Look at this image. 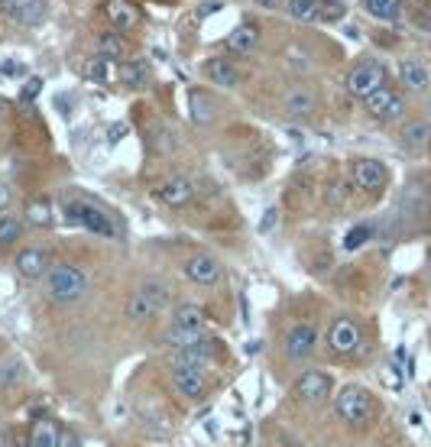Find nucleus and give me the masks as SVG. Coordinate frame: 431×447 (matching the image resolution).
I'll return each mask as SVG.
<instances>
[{
    "mask_svg": "<svg viewBox=\"0 0 431 447\" xmlns=\"http://www.w3.org/2000/svg\"><path fill=\"white\" fill-rule=\"evenodd\" d=\"M46 288H49V295L56 301H62V305H75V301L88 292V276L71 263H56L49 269V286Z\"/></svg>",
    "mask_w": 431,
    "mask_h": 447,
    "instance_id": "1",
    "label": "nucleus"
},
{
    "mask_svg": "<svg viewBox=\"0 0 431 447\" xmlns=\"http://www.w3.org/2000/svg\"><path fill=\"white\" fill-rule=\"evenodd\" d=\"M65 217H69L75 227H85V231L98 233V237H107V240L117 237V227H113L111 217L101 208H91V204H85V201H69L65 204Z\"/></svg>",
    "mask_w": 431,
    "mask_h": 447,
    "instance_id": "2",
    "label": "nucleus"
},
{
    "mask_svg": "<svg viewBox=\"0 0 431 447\" xmlns=\"http://www.w3.org/2000/svg\"><path fill=\"white\" fill-rule=\"evenodd\" d=\"M382 84H386V69H382L376 59H363L350 69L347 75V91L354 94V98H363L367 101L373 91H380Z\"/></svg>",
    "mask_w": 431,
    "mask_h": 447,
    "instance_id": "3",
    "label": "nucleus"
},
{
    "mask_svg": "<svg viewBox=\"0 0 431 447\" xmlns=\"http://www.w3.org/2000/svg\"><path fill=\"white\" fill-rule=\"evenodd\" d=\"M338 415L347 425H367L370 415H373V398L367 389L360 386H344L338 392Z\"/></svg>",
    "mask_w": 431,
    "mask_h": 447,
    "instance_id": "4",
    "label": "nucleus"
},
{
    "mask_svg": "<svg viewBox=\"0 0 431 447\" xmlns=\"http://www.w3.org/2000/svg\"><path fill=\"white\" fill-rule=\"evenodd\" d=\"M367 114L370 117H376V120H382V124H389V120H399L405 114V101H402V94L399 91H392V88H386L382 84L380 91H373L367 98Z\"/></svg>",
    "mask_w": 431,
    "mask_h": 447,
    "instance_id": "5",
    "label": "nucleus"
},
{
    "mask_svg": "<svg viewBox=\"0 0 431 447\" xmlns=\"http://www.w3.org/2000/svg\"><path fill=\"white\" fill-rule=\"evenodd\" d=\"M331 389H334L331 376L321 370H308L295 379V392L302 402H325V398L331 396Z\"/></svg>",
    "mask_w": 431,
    "mask_h": 447,
    "instance_id": "6",
    "label": "nucleus"
},
{
    "mask_svg": "<svg viewBox=\"0 0 431 447\" xmlns=\"http://www.w3.org/2000/svg\"><path fill=\"white\" fill-rule=\"evenodd\" d=\"M350 172H354V185L363 191H380V189H386V182H389L386 166L376 159H357Z\"/></svg>",
    "mask_w": 431,
    "mask_h": 447,
    "instance_id": "7",
    "label": "nucleus"
},
{
    "mask_svg": "<svg viewBox=\"0 0 431 447\" xmlns=\"http://www.w3.org/2000/svg\"><path fill=\"white\" fill-rule=\"evenodd\" d=\"M315 343H318V331L311 328V324H295V328L285 334V353H289L295 363H302V360H308V356L315 353Z\"/></svg>",
    "mask_w": 431,
    "mask_h": 447,
    "instance_id": "8",
    "label": "nucleus"
},
{
    "mask_svg": "<svg viewBox=\"0 0 431 447\" xmlns=\"http://www.w3.org/2000/svg\"><path fill=\"white\" fill-rule=\"evenodd\" d=\"M357 343H360V328H357V321H350V318H338V321L328 328V347H331L334 353H350V350H357Z\"/></svg>",
    "mask_w": 431,
    "mask_h": 447,
    "instance_id": "9",
    "label": "nucleus"
},
{
    "mask_svg": "<svg viewBox=\"0 0 431 447\" xmlns=\"http://www.w3.org/2000/svg\"><path fill=\"white\" fill-rule=\"evenodd\" d=\"M104 16L117 33H130V29L140 23V10H136L133 0H107L104 4Z\"/></svg>",
    "mask_w": 431,
    "mask_h": 447,
    "instance_id": "10",
    "label": "nucleus"
},
{
    "mask_svg": "<svg viewBox=\"0 0 431 447\" xmlns=\"http://www.w3.org/2000/svg\"><path fill=\"white\" fill-rule=\"evenodd\" d=\"M156 195H159L163 204H169V208H185V204L195 198V189H191V182L185 175H169V179L156 189Z\"/></svg>",
    "mask_w": 431,
    "mask_h": 447,
    "instance_id": "11",
    "label": "nucleus"
},
{
    "mask_svg": "<svg viewBox=\"0 0 431 447\" xmlns=\"http://www.w3.org/2000/svg\"><path fill=\"white\" fill-rule=\"evenodd\" d=\"M46 269H49V253L43 246H23L16 253V273L23 279H39V276H46Z\"/></svg>",
    "mask_w": 431,
    "mask_h": 447,
    "instance_id": "12",
    "label": "nucleus"
},
{
    "mask_svg": "<svg viewBox=\"0 0 431 447\" xmlns=\"http://www.w3.org/2000/svg\"><path fill=\"white\" fill-rule=\"evenodd\" d=\"M185 273H188V279L195 282V286H214V282L220 279V266H218V259H214V256L201 253V256L188 259Z\"/></svg>",
    "mask_w": 431,
    "mask_h": 447,
    "instance_id": "13",
    "label": "nucleus"
},
{
    "mask_svg": "<svg viewBox=\"0 0 431 447\" xmlns=\"http://www.w3.org/2000/svg\"><path fill=\"white\" fill-rule=\"evenodd\" d=\"M283 114L289 120H308L315 114V94L305 91V88H292L283 98Z\"/></svg>",
    "mask_w": 431,
    "mask_h": 447,
    "instance_id": "14",
    "label": "nucleus"
},
{
    "mask_svg": "<svg viewBox=\"0 0 431 447\" xmlns=\"http://www.w3.org/2000/svg\"><path fill=\"white\" fill-rule=\"evenodd\" d=\"M205 75H208V81L218 84V88H233V84L240 81V71H237V65H233L230 59H208Z\"/></svg>",
    "mask_w": 431,
    "mask_h": 447,
    "instance_id": "15",
    "label": "nucleus"
},
{
    "mask_svg": "<svg viewBox=\"0 0 431 447\" xmlns=\"http://www.w3.org/2000/svg\"><path fill=\"white\" fill-rule=\"evenodd\" d=\"M176 389L188 398H201L205 396V370H195V366H176Z\"/></svg>",
    "mask_w": 431,
    "mask_h": 447,
    "instance_id": "16",
    "label": "nucleus"
},
{
    "mask_svg": "<svg viewBox=\"0 0 431 447\" xmlns=\"http://www.w3.org/2000/svg\"><path fill=\"white\" fill-rule=\"evenodd\" d=\"M256 46H260V33H256V26H247V23L227 36V49L237 52V56H253Z\"/></svg>",
    "mask_w": 431,
    "mask_h": 447,
    "instance_id": "17",
    "label": "nucleus"
},
{
    "mask_svg": "<svg viewBox=\"0 0 431 447\" xmlns=\"http://www.w3.org/2000/svg\"><path fill=\"white\" fill-rule=\"evenodd\" d=\"M49 14V4L46 0H20L14 7V16L23 23V26H39Z\"/></svg>",
    "mask_w": 431,
    "mask_h": 447,
    "instance_id": "18",
    "label": "nucleus"
},
{
    "mask_svg": "<svg viewBox=\"0 0 431 447\" xmlns=\"http://www.w3.org/2000/svg\"><path fill=\"white\" fill-rule=\"evenodd\" d=\"M172 324L188 328V331H205V311H201L198 305L185 301V305H178L176 311H172Z\"/></svg>",
    "mask_w": 431,
    "mask_h": 447,
    "instance_id": "19",
    "label": "nucleus"
},
{
    "mask_svg": "<svg viewBox=\"0 0 431 447\" xmlns=\"http://www.w3.org/2000/svg\"><path fill=\"white\" fill-rule=\"evenodd\" d=\"M59 434H62V431H59L49 418H39L33 425V431H29L26 444L29 447H59Z\"/></svg>",
    "mask_w": 431,
    "mask_h": 447,
    "instance_id": "20",
    "label": "nucleus"
},
{
    "mask_svg": "<svg viewBox=\"0 0 431 447\" xmlns=\"http://www.w3.org/2000/svg\"><path fill=\"white\" fill-rule=\"evenodd\" d=\"M201 337H205V331H188V328H178V324H169V331H166V343L178 350L195 347Z\"/></svg>",
    "mask_w": 431,
    "mask_h": 447,
    "instance_id": "21",
    "label": "nucleus"
},
{
    "mask_svg": "<svg viewBox=\"0 0 431 447\" xmlns=\"http://www.w3.org/2000/svg\"><path fill=\"white\" fill-rule=\"evenodd\" d=\"M399 78H402L405 88H415V91H422L428 84V71H425L422 62H402L399 65Z\"/></svg>",
    "mask_w": 431,
    "mask_h": 447,
    "instance_id": "22",
    "label": "nucleus"
},
{
    "mask_svg": "<svg viewBox=\"0 0 431 447\" xmlns=\"http://www.w3.org/2000/svg\"><path fill=\"white\" fill-rule=\"evenodd\" d=\"M153 315H156V308L149 305V298L136 288V292L127 298V318L130 321H146V318H153Z\"/></svg>",
    "mask_w": 431,
    "mask_h": 447,
    "instance_id": "23",
    "label": "nucleus"
},
{
    "mask_svg": "<svg viewBox=\"0 0 431 447\" xmlns=\"http://www.w3.org/2000/svg\"><path fill=\"white\" fill-rule=\"evenodd\" d=\"M289 14L302 23H321L318 0H289Z\"/></svg>",
    "mask_w": 431,
    "mask_h": 447,
    "instance_id": "24",
    "label": "nucleus"
},
{
    "mask_svg": "<svg viewBox=\"0 0 431 447\" xmlns=\"http://www.w3.org/2000/svg\"><path fill=\"white\" fill-rule=\"evenodd\" d=\"M431 140V124H409L402 130V143L409 149H425Z\"/></svg>",
    "mask_w": 431,
    "mask_h": 447,
    "instance_id": "25",
    "label": "nucleus"
},
{
    "mask_svg": "<svg viewBox=\"0 0 431 447\" xmlns=\"http://www.w3.org/2000/svg\"><path fill=\"white\" fill-rule=\"evenodd\" d=\"M123 39H121V33H107V36H101L98 39V56H104L107 62H117V59H123Z\"/></svg>",
    "mask_w": 431,
    "mask_h": 447,
    "instance_id": "26",
    "label": "nucleus"
},
{
    "mask_svg": "<svg viewBox=\"0 0 431 447\" xmlns=\"http://www.w3.org/2000/svg\"><path fill=\"white\" fill-rule=\"evenodd\" d=\"M85 78L94 84H107L111 81V62H107L104 56H94L85 62Z\"/></svg>",
    "mask_w": 431,
    "mask_h": 447,
    "instance_id": "27",
    "label": "nucleus"
},
{
    "mask_svg": "<svg viewBox=\"0 0 431 447\" xmlns=\"http://www.w3.org/2000/svg\"><path fill=\"white\" fill-rule=\"evenodd\" d=\"M23 233V221L14 214H0V246H10L16 243Z\"/></svg>",
    "mask_w": 431,
    "mask_h": 447,
    "instance_id": "28",
    "label": "nucleus"
},
{
    "mask_svg": "<svg viewBox=\"0 0 431 447\" xmlns=\"http://www.w3.org/2000/svg\"><path fill=\"white\" fill-rule=\"evenodd\" d=\"M26 221L36 224V227H49V224H52V204L46 201V198H36V201H29Z\"/></svg>",
    "mask_w": 431,
    "mask_h": 447,
    "instance_id": "29",
    "label": "nucleus"
},
{
    "mask_svg": "<svg viewBox=\"0 0 431 447\" xmlns=\"http://www.w3.org/2000/svg\"><path fill=\"white\" fill-rule=\"evenodd\" d=\"M363 7L376 20H396L399 16V0H363Z\"/></svg>",
    "mask_w": 431,
    "mask_h": 447,
    "instance_id": "30",
    "label": "nucleus"
},
{
    "mask_svg": "<svg viewBox=\"0 0 431 447\" xmlns=\"http://www.w3.org/2000/svg\"><path fill=\"white\" fill-rule=\"evenodd\" d=\"M140 292L149 298V305L156 308V311H166V305H169V288L163 286V282H143Z\"/></svg>",
    "mask_w": 431,
    "mask_h": 447,
    "instance_id": "31",
    "label": "nucleus"
},
{
    "mask_svg": "<svg viewBox=\"0 0 431 447\" xmlns=\"http://www.w3.org/2000/svg\"><path fill=\"white\" fill-rule=\"evenodd\" d=\"M211 117H214L211 98H205L201 91H191V120L195 124H211Z\"/></svg>",
    "mask_w": 431,
    "mask_h": 447,
    "instance_id": "32",
    "label": "nucleus"
},
{
    "mask_svg": "<svg viewBox=\"0 0 431 447\" xmlns=\"http://www.w3.org/2000/svg\"><path fill=\"white\" fill-rule=\"evenodd\" d=\"M121 75H123V81H127L130 88H143V84L149 81V69H146V62H123Z\"/></svg>",
    "mask_w": 431,
    "mask_h": 447,
    "instance_id": "33",
    "label": "nucleus"
},
{
    "mask_svg": "<svg viewBox=\"0 0 431 447\" xmlns=\"http://www.w3.org/2000/svg\"><path fill=\"white\" fill-rule=\"evenodd\" d=\"M370 237H373V227H370V224H360V227H354V231L344 237V246L347 250H357V246H363Z\"/></svg>",
    "mask_w": 431,
    "mask_h": 447,
    "instance_id": "34",
    "label": "nucleus"
},
{
    "mask_svg": "<svg viewBox=\"0 0 431 447\" xmlns=\"http://www.w3.org/2000/svg\"><path fill=\"white\" fill-rule=\"evenodd\" d=\"M321 7V23H334L344 16V0H318Z\"/></svg>",
    "mask_w": 431,
    "mask_h": 447,
    "instance_id": "35",
    "label": "nucleus"
},
{
    "mask_svg": "<svg viewBox=\"0 0 431 447\" xmlns=\"http://www.w3.org/2000/svg\"><path fill=\"white\" fill-rule=\"evenodd\" d=\"M39 91H43V78H29V81L20 88V101H23V104H33Z\"/></svg>",
    "mask_w": 431,
    "mask_h": 447,
    "instance_id": "36",
    "label": "nucleus"
},
{
    "mask_svg": "<svg viewBox=\"0 0 431 447\" xmlns=\"http://www.w3.org/2000/svg\"><path fill=\"white\" fill-rule=\"evenodd\" d=\"M279 224V211L276 208H266V214H263L260 221V233H273V227Z\"/></svg>",
    "mask_w": 431,
    "mask_h": 447,
    "instance_id": "37",
    "label": "nucleus"
},
{
    "mask_svg": "<svg viewBox=\"0 0 431 447\" xmlns=\"http://www.w3.org/2000/svg\"><path fill=\"white\" fill-rule=\"evenodd\" d=\"M59 447H81V441H78L71 431H62L59 434Z\"/></svg>",
    "mask_w": 431,
    "mask_h": 447,
    "instance_id": "38",
    "label": "nucleus"
},
{
    "mask_svg": "<svg viewBox=\"0 0 431 447\" xmlns=\"http://www.w3.org/2000/svg\"><path fill=\"white\" fill-rule=\"evenodd\" d=\"M256 7H266V10H279L283 0H256Z\"/></svg>",
    "mask_w": 431,
    "mask_h": 447,
    "instance_id": "39",
    "label": "nucleus"
},
{
    "mask_svg": "<svg viewBox=\"0 0 431 447\" xmlns=\"http://www.w3.org/2000/svg\"><path fill=\"white\" fill-rule=\"evenodd\" d=\"M7 201H10V189H7L4 182H0V211L7 208Z\"/></svg>",
    "mask_w": 431,
    "mask_h": 447,
    "instance_id": "40",
    "label": "nucleus"
},
{
    "mask_svg": "<svg viewBox=\"0 0 431 447\" xmlns=\"http://www.w3.org/2000/svg\"><path fill=\"white\" fill-rule=\"evenodd\" d=\"M382 379H389V386H392V389H399V386H402V383H399V376H396L392 370H386V373H382Z\"/></svg>",
    "mask_w": 431,
    "mask_h": 447,
    "instance_id": "41",
    "label": "nucleus"
},
{
    "mask_svg": "<svg viewBox=\"0 0 431 447\" xmlns=\"http://www.w3.org/2000/svg\"><path fill=\"white\" fill-rule=\"evenodd\" d=\"M121 136H123V124H113L111 126V140H121Z\"/></svg>",
    "mask_w": 431,
    "mask_h": 447,
    "instance_id": "42",
    "label": "nucleus"
},
{
    "mask_svg": "<svg viewBox=\"0 0 431 447\" xmlns=\"http://www.w3.org/2000/svg\"><path fill=\"white\" fill-rule=\"evenodd\" d=\"M7 386V376H4V363H0V389Z\"/></svg>",
    "mask_w": 431,
    "mask_h": 447,
    "instance_id": "43",
    "label": "nucleus"
},
{
    "mask_svg": "<svg viewBox=\"0 0 431 447\" xmlns=\"http://www.w3.org/2000/svg\"><path fill=\"white\" fill-rule=\"evenodd\" d=\"M4 107H7V104H4V98H0V117H4Z\"/></svg>",
    "mask_w": 431,
    "mask_h": 447,
    "instance_id": "44",
    "label": "nucleus"
}]
</instances>
